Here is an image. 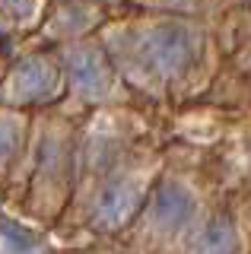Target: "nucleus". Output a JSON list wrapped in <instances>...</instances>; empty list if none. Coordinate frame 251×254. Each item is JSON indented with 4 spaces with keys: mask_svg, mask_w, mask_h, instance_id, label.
<instances>
[{
    "mask_svg": "<svg viewBox=\"0 0 251 254\" xmlns=\"http://www.w3.org/2000/svg\"><path fill=\"white\" fill-rule=\"evenodd\" d=\"M137 200H140L137 188L130 185V181H115V185H108L99 194L96 210H92V222H96L99 229H118V226H124V222L134 216Z\"/></svg>",
    "mask_w": 251,
    "mask_h": 254,
    "instance_id": "7ed1b4c3",
    "label": "nucleus"
},
{
    "mask_svg": "<svg viewBox=\"0 0 251 254\" xmlns=\"http://www.w3.org/2000/svg\"><path fill=\"white\" fill-rule=\"evenodd\" d=\"M239 251V232L232 219H213L194 238V254H235Z\"/></svg>",
    "mask_w": 251,
    "mask_h": 254,
    "instance_id": "423d86ee",
    "label": "nucleus"
},
{
    "mask_svg": "<svg viewBox=\"0 0 251 254\" xmlns=\"http://www.w3.org/2000/svg\"><path fill=\"white\" fill-rule=\"evenodd\" d=\"M143 54L150 67L162 76H178L191 67L194 61V35L182 22H159L150 35H146Z\"/></svg>",
    "mask_w": 251,
    "mask_h": 254,
    "instance_id": "f257e3e1",
    "label": "nucleus"
},
{
    "mask_svg": "<svg viewBox=\"0 0 251 254\" xmlns=\"http://www.w3.org/2000/svg\"><path fill=\"white\" fill-rule=\"evenodd\" d=\"M10 89L22 102H45L61 89V67L45 54L22 61L10 79Z\"/></svg>",
    "mask_w": 251,
    "mask_h": 254,
    "instance_id": "f03ea898",
    "label": "nucleus"
},
{
    "mask_svg": "<svg viewBox=\"0 0 251 254\" xmlns=\"http://www.w3.org/2000/svg\"><path fill=\"white\" fill-rule=\"evenodd\" d=\"M70 76H73L76 89L83 95H102L112 86V70H108V61L102 58L96 48H80V51L70 54Z\"/></svg>",
    "mask_w": 251,
    "mask_h": 254,
    "instance_id": "39448f33",
    "label": "nucleus"
},
{
    "mask_svg": "<svg viewBox=\"0 0 251 254\" xmlns=\"http://www.w3.org/2000/svg\"><path fill=\"white\" fill-rule=\"evenodd\" d=\"M6 6H10L16 16H29V13H32V6H35V0H6Z\"/></svg>",
    "mask_w": 251,
    "mask_h": 254,
    "instance_id": "1a4fd4ad",
    "label": "nucleus"
},
{
    "mask_svg": "<svg viewBox=\"0 0 251 254\" xmlns=\"http://www.w3.org/2000/svg\"><path fill=\"white\" fill-rule=\"evenodd\" d=\"M19 121L13 115H0V165H6L19 149Z\"/></svg>",
    "mask_w": 251,
    "mask_h": 254,
    "instance_id": "0eeeda50",
    "label": "nucleus"
},
{
    "mask_svg": "<svg viewBox=\"0 0 251 254\" xmlns=\"http://www.w3.org/2000/svg\"><path fill=\"white\" fill-rule=\"evenodd\" d=\"M191 213H194V197L175 181H162L150 197V216L162 229H178L182 222L191 219Z\"/></svg>",
    "mask_w": 251,
    "mask_h": 254,
    "instance_id": "20e7f679",
    "label": "nucleus"
},
{
    "mask_svg": "<svg viewBox=\"0 0 251 254\" xmlns=\"http://www.w3.org/2000/svg\"><path fill=\"white\" fill-rule=\"evenodd\" d=\"M0 235L6 238V242L13 245V248H19V251H26V248H32V242L35 238L26 232V229H19L16 222H10V219H0Z\"/></svg>",
    "mask_w": 251,
    "mask_h": 254,
    "instance_id": "6e6552de",
    "label": "nucleus"
}]
</instances>
